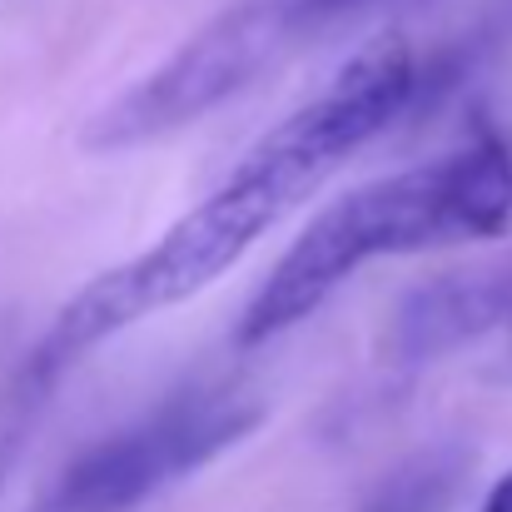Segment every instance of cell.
Instances as JSON below:
<instances>
[{"label": "cell", "mask_w": 512, "mask_h": 512, "mask_svg": "<svg viewBox=\"0 0 512 512\" xmlns=\"http://www.w3.org/2000/svg\"><path fill=\"white\" fill-rule=\"evenodd\" d=\"M512 229V145L483 130L468 145L339 194L284 249L239 319V343H269L304 324L348 274L378 254H418L498 239Z\"/></svg>", "instance_id": "cell-1"}, {"label": "cell", "mask_w": 512, "mask_h": 512, "mask_svg": "<svg viewBox=\"0 0 512 512\" xmlns=\"http://www.w3.org/2000/svg\"><path fill=\"white\" fill-rule=\"evenodd\" d=\"M299 45H309V35L299 25L294 0H239L209 25H199L145 80L105 100L80 130V150L125 155L155 145L244 95Z\"/></svg>", "instance_id": "cell-2"}, {"label": "cell", "mask_w": 512, "mask_h": 512, "mask_svg": "<svg viewBox=\"0 0 512 512\" xmlns=\"http://www.w3.org/2000/svg\"><path fill=\"white\" fill-rule=\"evenodd\" d=\"M264 418V403L239 383H204L165 398L155 413L75 453L30 512H135L179 478L199 473Z\"/></svg>", "instance_id": "cell-3"}, {"label": "cell", "mask_w": 512, "mask_h": 512, "mask_svg": "<svg viewBox=\"0 0 512 512\" xmlns=\"http://www.w3.org/2000/svg\"><path fill=\"white\" fill-rule=\"evenodd\" d=\"M512 319V254L483 259L468 269L433 274L428 284L408 289L393 324H388V353L403 368L438 363L473 339L493 334Z\"/></svg>", "instance_id": "cell-4"}, {"label": "cell", "mask_w": 512, "mask_h": 512, "mask_svg": "<svg viewBox=\"0 0 512 512\" xmlns=\"http://www.w3.org/2000/svg\"><path fill=\"white\" fill-rule=\"evenodd\" d=\"M468 478V453L463 448H428L408 458L393 478L378 483V493L358 512H448L458 488Z\"/></svg>", "instance_id": "cell-5"}, {"label": "cell", "mask_w": 512, "mask_h": 512, "mask_svg": "<svg viewBox=\"0 0 512 512\" xmlns=\"http://www.w3.org/2000/svg\"><path fill=\"white\" fill-rule=\"evenodd\" d=\"M55 388H60V373H50L30 353L5 378V388H0V488H5L10 468L20 463V453H25V443H30V433H35V423H40Z\"/></svg>", "instance_id": "cell-6"}, {"label": "cell", "mask_w": 512, "mask_h": 512, "mask_svg": "<svg viewBox=\"0 0 512 512\" xmlns=\"http://www.w3.org/2000/svg\"><path fill=\"white\" fill-rule=\"evenodd\" d=\"M483 512H512V473H503L493 488H488V498H483Z\"/></svg>", "instance_id": "cell-7"}]
</instances>
